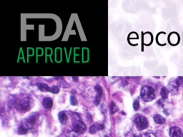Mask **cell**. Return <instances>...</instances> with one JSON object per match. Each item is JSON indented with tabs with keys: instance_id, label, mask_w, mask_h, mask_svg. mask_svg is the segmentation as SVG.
I'll return each mask as SVG.
<instances>
[{
	"instance_id": "ac0fdd59",
	"label": "cell",
	"mask_w": 183,
	"mask_h": 137,
	"mask_svg": "<svg viewBox=\"0 0 183 137\" xmlns=\"http://www.w3.org/2000/svg\"><path fill=\"white\" fill-rule=\"evenodd\" d=\"M50 92H52V94H58L60 92V88L57 86H53L50 87Z\"/></svg>"
},
{
	"instance_id": "5bb4252c",
	"label": "cell",
	"mask_w": 183,
	"mask_h": 137,
	"mask_svg": "<svg viewBox=\"0 0 183 137\" xmlns=\"http://www.w3.org/2000/svg\"><path fill=\"white\" fill-rule=\"evenodd\" d=\"M109 110H110V113L112 114L116 113L119 110L118 107H117V104H115L114 102H111L110 105H109Z\"/></svg>"
},
{
	"instance_id": "30bf717a",
	"label": "cell",
	"mask_w": 183,
	"mask_h": 137,
	"mask_svg": "<svg viewBox=\"0 0 183 137\" xmlns=\"http://www.w3.org/2000/svg\"><path fill=\"white\" fill-rule=\"evenodd\" d=\"M104 129V126L101 124L95 123L92 124L89 128V133H95L98 131H100Z\"/></svg>"
},
{
	"instance_id": "8fae6325",
	"label": "cell",
	"mask_w": 183,
	"mask_h": 137,
	"mask_svg": "<svg viewBox=\"0 0 183 137\" xmlns=\"http://www.w3.org/2000/svg\"><path fill=\"white\" fill-rule=\"evenodd\" d=\"M58 119L62 124H65L67 123V121L68 117L67 114L65 112H60L58 114Z\"/></svg>"
},
{
	"instance_id": "52a82bcc",
	"label": "cell",
	"mask_w": 183,
	"mask_h": 137,
	"mask_svg": "<svg viewBox=\"0 0 183 137\" xmlns=\"http://www.w3.org/2000/svg\"><path fill=\"white\" fill-rule=\"evenodd\" d=\"M170 137H183V133L180 128L177 126H172L170 129Z\"/></svg>"
},
{
	"instance_id": "4fadbf2b",
	"label": "cell",
	"mask_w": 183,
	"mask_h": 137,
	"mask_svg": "<svg viewBox=\"0 0 183 137\" xmlns=\"http://www.w3.org/2000/svg\"><path fill=\"white\" fill-rule=\"evenodd\" d=\"M37 86L40 91H44V92H45V91H50V87H49L47 84H44V83H38V84H37Z\"/></svg>"
},
{
	"instance_id": "3957f363",
	"label": "cell",
	"mask_w": 183,
	"mask_h": 137,
	"mask_svg": "<svg viewBox=\"0 0 183 137\" xmlns=\"http://www.w3.org/2000/svg\"><path fill=\"white\" fill-rule=\"evenodd\" d=\"M140 97L143 102H150L155 99V90L150 86H144L140 91Z\"/></svg>"
},
{
	"instance_id": "7a4b0ae2",
	"label": "cell",
	"mask_w": 183,
	"mask_h": 137,
	"mask_svg": "<svg viewBox=\"0 0 183 137\" xmlns=\"http://www.w3.org/2000/svg\"><path fill=\"white\" fill-rule=\"evenodd\" d=\"M72 130L71 133H69L70 137H75L77 135L83 133L86 129V125L84 123L79 114L72 113Z\"/></svg>"
},
{
	"instance_id": "ba28073f",
	"label": "cell",
	"mask_w": 183,
	"mask_h": 137,
	"mask_svg": "<svg viewBox=\"0 0 183 137\" xmlns=\"http://www.w3.org/2000/svg\"><path fill=\"white\" fill-rule=\"evenodd\" d=\"M94 89H95L96 92H97V97H96L94 103H95L96 105H98V104H99V102H100L101 99H102L103 90H102V88L99 85L95 86V87H94Z\"/></svg>"
},
{
	"instance_id": "9c48e42d",
	"label": "cell",
	"mask_w": 183,
	"mask_h": 137,
	"mask_svg": "<svg viewBox=\"0 0 183 137\" xmlns=\"http://www.w3.org/2000/svg\"><path fill=\"white\" fill-rule=\"evenodd\" d=\"M42 106L46 109H52V106H53V101L50 97L44 98L43 100H42Z\"/></svg>"
},
{
	"instance_id": "2e32d148",
	"label": "cell",
	"mask_w": 183,
	"mask_h": 137,
	"mask_svg": "<svg viewBox=\"0 0 183 137\" xmlns=\"http://www.w3.org/2000/svg\"><path fill=\"white\" fill-rule=\"evenodd\" d=\"M135 137H156V136L153 133H151V132H147V133H142V134L138 135V136Z\"/></svg>"
},
{
	"instance_id": "7c38bea8",
	"label": "cell",
	"mask_w": 183,
	"mask_h": 137,
	"mask_svg": "<svg viewBox=\"0 0 183 137\" xmlns=\"http://www.w3.org/2000/svg\"><path fill=\"white\" fill-rule=\"evenodd\" d=\"M153 119H154L155 123L158 124H162L165 122V119L160 114H155L153 117Z\"/></svg>"
},
{
	"instance_id": "e0dca14e",
	"label": "cell",
	"mask_w": 183,
	"mask_h": 137,
	"mask_svg": "<svg viewBox=\"0 0 183 137\" xmlns=\"http://www.w3.org/2000/svg\"><path fill=\"white\" fill-rule=\"evenodd\" d=\"M58 84H59V86H60V87H62V88L70 87V84H69L67 82V81H65V80H61V81H59Z\"/></svg>"
},
{
	"instance_id": "6da1fadb",
	"label": "cell",
	"mask_w": 183,
	"mask_h": 137,
	"mask_svg": "<svg viewBox=\"0 0 183 137\" xmlns=\"http://www.w3.org/2000/svg\"><path fill=\"white\" fill-rule=\"evenodd\" d=\"M9 104L20 112H26L32 107V99L27 94L12 95L9 97Z\"/></svg>"
},
{
	"instance_id": "5b68a950",
	"label": "cell",
	"mask_w": 183,
	"mask_h": 137,
	"mask_svg": "<svg viewBox=\"0 0 183 137\" xmlns=\"http://www.w3.org/2000/svg\"><path fill=\"white\" fill-rule=\"evenodd\" d=\"M135 124L139 130L145 129L148 128L149 123L148 119L143 115H137L135 119Z\"/></svg>"
},
{
	"instance_id": "ffe728a7",
	"label": "cell",
	"mask_w": 183,
	"mask_h": 137,
	"mask_svg": "<svg viewBox=\"0 0 183 137\" xmlns=\"http://www.w3.org/2000/svg\"><path fill=\"white\" fill-rule=\"evenodd\" d=\"M139 108H140V102L138 99H136L133 103V109L135 111H137Z\"/></svg>"
},
{
	"instance_id": "9a60e30c",
	"label": "cell",
	"mask_w": 183,
	"mask_h": 137,
	"mask_svg": "<svg viewBox=\"0 0 183 137\" xmlns=\"http://www.w3.org/2000/svg\"><path fill=\"white\" fill-rule=\"evenodd\" d=\"M168 94H169V90L165 86L162 88L161 91H160V95H161L162 98L163 99H166L168 97Z\"/></svg>"
},
{
	"instance_id": "44dd1931",
	"label": "cell",
	"mask_w": 183,
	"mask_h": 137,
	"mask_svg": "<svg viewBox=\"0 0 183 137\" xmlns=\"http://www.w3.org/2000/svg\"><path fill=\"white\" fill-rule=\"evenodd\" d=\"M72 79H74V81H77V79H78V78H77V77H72Z\"/></svg>"
},
{
	"instance_id": "8992f818",
	"label": "cell",
	"mask_w": 183,
	"mask_h": 137,
	"mask_svg": "<svg viewBox=\"0 0 183 137\" xmlns=\"http://www.w3.org/2000/svg\"><path fill=\"white\" fill-rule=\"evenodd\" d=\"M37 119H38L37 114H32L29 117H27V119H26L25 121L22 124V125H24L27 128V129L29 130V129L32 128L35 124V123L37 121Z\"/></svg>"
},
{
	"instance_id": "277c9868",
	"label": "cell",
	"mask_w": 183,
	"mask_h": 137,
	"mask_svg": "<svg viewBox=\"0 0 183 137\" xmlns=\"http://www.w3.org/2000/svg\"><path fill=\"white\" fill-rule=\"evenodd\" d=\"M168 88H169V91H170L172 94H178L179 89L183 88V78L178 77L177 79L172 80L168 84Z\"/></svg>"
},
{
	"instance_id": "d6986e66",
	"label": "cell",
	"mask_w": 183,
	"mask_h": 137,
	"mask_svg": "<svg viewBox=\"0 0 183 137\" xmlns=\"http://www.w3.org/2000/svg\"><path fill=\"white\" fill-rule=\"evenodd\" d=\"M70 103H71L72 106H77L78 104L77 100L76 97L74 96H71V97H70Z\"/></svg>"
},
{
	"instance_id": "7402d4cb",
	"label": "cell",
	"mask_w": 183,
	"mask_h": 137,
	"mask_svg": "<svg viewBox=\"0 0 183 137\" xmlns=\"http://www.w3.org/2000/svg\"><path fill=\"white\" fill-rule=\"evenodd\" d=\"M104 137H109V136H104Z\"/></svg>"
}]
</instances>
